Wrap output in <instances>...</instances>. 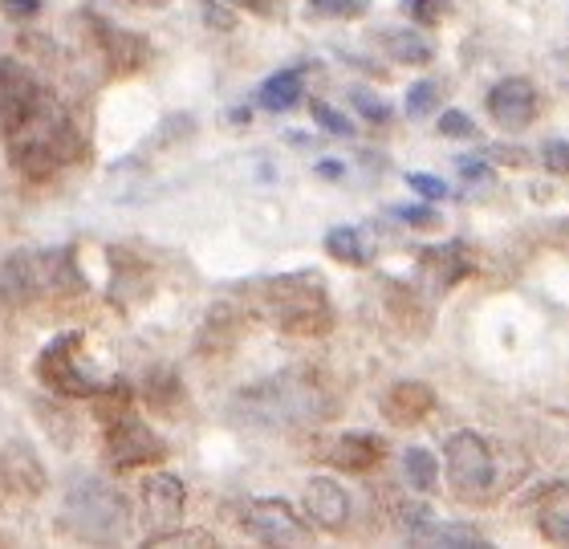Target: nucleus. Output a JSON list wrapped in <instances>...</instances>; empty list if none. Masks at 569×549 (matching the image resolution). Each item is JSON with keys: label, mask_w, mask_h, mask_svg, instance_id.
Listing matches in <instances>:
<instances>
[{"label": "nucleus", "mask_w": 569, "mask_h": 549, "mask_svg": "<svg viewBox=\"0 0 569 549\" xmlns=\"http://www.w3.org/2000/svg\"><path fill=\"white\" fill-rule=\"evenodd\" d=\"M9 143L12 168L21 171L29 183L53 180L70 159H78L86 151V134L73 122V114L66 110L58 94H46V102L29 114L21 131L4 139Z\"/></svg>", "instance_id": "1"}, {"label": "nucleus", "mask_w": 569, "mask_h": 549, "mask_svg": "<svg viewBox=\"0 0 569 549\" xmlns=\"http://www.w3.org/2000/svg\"><path fill=\"white\" fill-rule=\"evenodd\" d=\"M147 546H216L212 533H203V529H163V533H151V541Z\"/></svg>", "instance_id": "29"}, {"label": "nucleus", "mask_w": 569, "mask_h": 549, "mask_svg": "<svg viewBox=\"0 0 569 549\" xmlns=\"http://www.w3.org/2000/svg\"><path fill=\"white\" fill-rule=\"evenodd\" d=\"M122 411H131V382H102V391L94 395V416L107 423V419L122 416Z\"/></svg>", "instance_id": "26"}, {"label": "nucleus", "mask_w": 569, "mask_h": 549, "mask_svg": "<svg viewBox=\"0 0 569 549\" xmlns=\"http://www.w3.org/2000/svg\"><path fill=\"white\" fill-rule=\"evenodd\" d=\"M183 513V480L171 477V472H159L142 485V517L154 533L171 529Z\"/></svg>", "instance_id": "14"}, {"label": "nucleus", "mask_w": 569, "mask_h": 549, "mask_svg": "<svg viewBox=\"0 0 569 549\" xmlns=\"http://www.w3.org/2000/svg\"><path fill=\"white\" fill-rule=\"evenodd\" d=\"M179 399H183V382H179L176 370H151L147 382H142V403L151 411H176Z\"/></svg>", "instance_id": "22"}, {"label": "nucleus", "mask_w": 569, "mask_h": 549, "mask_svg": "<svg viewBox=\"0 0 569 549\" xmlns=\"http://www.w3.org/2000/svg\"><path fill=\"white\" fill-rule=\"evenodd\" d=\"M387 456V443L370 431H346L326 448V465L338 468V472H370L375 465H382Z\"/></svg>", "instance_id": "15"}, {"label": "nucleus", "mask_w": 569, "mask_h": 549, "mask_svg": "<svg viewBox=\"0 0 569 549\" xmlns=\"http://www.w3.org/2000/svg\"><path fill=\"white\" fill-rule=\"evenodd\" d=\"M0 477L21 497H37V492L46 489V468H41V460L24 443H12L9 452L0 456Z\"/></svg>", "instance_id": "18"}, {"label": "nucleus", "mask_w": 569, "mask_h": 549, "mask_svg": "<svg viewBox=\"0 0 569 549\" xmlns=\"http://www.w3.org/2000/svg\"><path fill=\"white\" fill-rule=\"evenodd\" d=\"M382 46L391 58H399L403 66H427V61L436 58V49L427 41L423 33H411V29H399V33H387L382 37Z\"/></svg>", "instance_id": "23"}, {"label": "nucleus", "mask_w": 569, "mask_h": 549, "mask_svg": "<svg viewBox=\"0 0 569 549\" xmlns=\"http://www.w3.org/2000/svg\"><path fill=\"white\" fill-rule=\"evenodd\" d=\"M301 505H306V513L313 526H321L326 533H342L350 526V492L330 477H313L301 492Z\"/></svg>", "instance_id": "12"}, {"label": "nucleus", "mask_w": 569, "mask_h": 549, "mask_svg": "<svg viewBox=\"0 0 569 549\" xmlns=\"http://www.w3.org/2000/svg\"><path fill=\"white\" fill-rule=\"evenodd\" d=\"M131 4H139V9H163V4H171V0H131Z\"/></svg>", "instance_id": "42"}, {"label": "nucleus", "mask_w": 569, "mask_h": 549, "mask_svg": "<svg viewBox=\"0 0 569 549\" xmlns=\"http://www.w3.org/2000/svg\"><path fill=\"white\" fill-rule=\"evenodd\" d=\"M456 168H460L463 180H488V176H492V163H488L485 156H480V159L460 156V163H456Z\"/></svg>", "instance_id": "36"}, {"label": "nucleus", "mask_w": 569, "mask_h": 549, "mask_svg": "<svg viewBox=\"0 0 569 549\" xmlns=\"http://www.w3.org/2000/svg\"><path fill=\"white\" fill-rule=\"evenodd\" d=\"M301 90H306V73L301 70L269 73L261 90H257V107L269 110V114H284V110H293L301 102Z\"/></svg>", "instance_id": "20"}, {"label": "nucleus", "mask_w": 569, "mask_h": 549, "mask_svg": "<svg viewBox=\"0 0 569 549\" xmlns=\"http://www.w3.org/2000/svg\"><path fill=\"white\" fill-rule=\"evenodd\" d=\"M224 4H240V9L257 12V17H273V12H277L273 0H224Z\"/></svg>", "instance_id": "39"}, {"label": "nucleus", "mask_w": 569, "mask_h": 549, "mask_svg": "<svg viewBox=\"0 0 569 549\" xmlns=\"http://www.w3.org/2000/svg\"><path fill=\"white\" fill-rule=\"evenodd\" d=\"M431 407H436V391L427 387V382H395L391 391L382 395V416L391 419V423H399V428H411V423H419V419L431 416Z\"/></svg>", "instance_id": "16"}, {"label": "nucleus", "mask_w": 569, "mask_h": 549, "mask_svg": "<svg viewBox=\"0 0 569 549\" xmlns=\"http://www.w3.org/2000/svg\"><path fill=\"white\" fill-rule=\"evenodd\" d=\"M350 102H355L358 114L367 122H375V127H387V122H391V107H387L382 98L370 94V90H350Z\"/></svg>", "instance_id": "30"}, {"label": "nucleus", "mask_w": 569, "mask_h": 549, "mask_svg": "<svg viewBox=\"0 0 569 549\" xmlns=\"http://www.w3.org/2000/svg\"><path fill=\"white\" fill-rule=\"evenodd\" d=\"M407 183H411L423 200H448V196H451L448 183L439 180V176H423V171H411V176H407Z\"/></svg>", "instance_id": "34"}, {"label": "nucleus", "mask_w": 569, "mask_h": 549, "mask_svg": "<svg viewBox=\"0 0 569 549\" xmlns=\"http://www.w3.org/2000/svg\"><path fill=\"white\" fill-rule=\"evenodd\" d=\"M326 252L338 257L342 264H367L370 261L367 237H362L358 228H330V232H326Z\"/></svg>", "instance_id": "24"}, {"label": "nucleus", "mask_w": 569, "mask_h": 549, "mask_svg": "<svg viewBox=\"0 0 569 549\" xmlns=\"http://www.w3.org/2000/svg\"><path fill=\"white\" fill-rule=\"evenodd\" d=\"M78 350H82V330H70L37 355V379L46 382L49 391H58L61 399H94L102 391V382L78 362Z\"/></svg>", "instance_id": "6"}, {"label": "nucleus", "mask_w": 569, "mask_h": 549, "mask_svg": "<svg viewBox=\"0 0 569 549\" xmlns=\"http://www.w3.org/2000/svg\"><path fill=\"white\" fill-rule=\"evenodd\" d=\"M46 94L49 90L37 82L29 66L17 58H0V139L21 131L29 114L46 102Z\"/></svg>", "instance_id": "8"}, {"label": "nucleus", "mask_w": 569, "mask_h": 549, "mask_svg": "<svg viewBox=\"0 0 569 549\" xmlns=\"http://www.w3.org/2000/svg\"><path fill=\"white\" fill-rule=\"evenodd\" d=\"M537 110H541V98H537L529 78H500V82L488 90V114H492L505 131L533 127Z\"/></svg>", "instance_id": "11"}, {"label": "nucleus", "mask_w": 569, "mask_h": 549, "mask_svg": "<svg viewBox=\"0 0 569 549\" xmlns=\"http://www.w3.org/2000/svg\"><path fill=\"white\" fill-rule=\"evenodd\" d=\"M419 281L431 286V293H448L451 286H460L463 277L472 273V261H468V249L463 244H439V249H423L419 252Z\"/></svg>", "instance_id": "13"}, {"label": "nucleus", "mask_w": 569, "mask_h": 549, "mask_svg": "<svg viewBox=\"0 0 569 549\" xmlns=\"http://www.w3.org/2000/svg\"><path fill=\"white\" fill-rule=\"evenodd\" d=\"M102 456H107V465L114 468V472H134V468L159 465L167 456V448L134 411H122V416L107 419Z\"/></svg>", "instance_id": "7"}, {"label": "nucleus", "mask_w": 569, "mask_h": 549, "mask_svg": "<svg viewBox=\"0 0 569 549\" xmlns=\"http://www.w3.org/2000/svg\"><path fill=\"white\" fill-rule=\"evenodd\" d=\"M208 21H212V29H232L237 17H232V12H220L216 4H208Z\"/></svg>", "instance_id": "41"}, {"label": "nucleus", "mask_w": 569, "mask_h": 549, "mask_svg": "<svg viewBox=\"0 0 569 549\" xmlns=\"http://www.w3.org/2000/svg\"><path fill=\"white\" fill-rule=\"evenodd\" d=\"M403 12L416 24H439V21H448L451 0H403Z\"/></svg>", "instance_id": "28"}, {"label": "nucleus", "mask_w": 569, "mask_h": 549, "mask_svg": "<svg viewBox=\"0 0 569 549\" xmlns=\"http://www.w3.org/2000/svg\"><path fill=\"white\" fill-rule=\"evenodd\" d=\"M541 163H546L553 176H569V139H549L541 147Z\"/></svg>", "instance_id": "33"}, {"label": "nucleus", "mask_w": 569, "mask_h": 549, "mask_svg": "<svg viewBox=\"0 0 569 549\" xmlns=\"http://www.w3.org/2000/svg\"><path fill=\"white\" fill-rule=\"evenodd\" d=\"M244 529H249V538H257L261 546H277V549H289V546H313V529L293 513V505L277 501H252L244 509Z\"/></svg>", "instance_id": "9"}, {"label": "nucleus", "mask_w": 569, "mask_h": 549, "mask_svg": "<svg viewBox=\"0 0 569 549\" xmlns=\"http://www.w3.org/2000/svg\"><path fill=\"white\" fill-rule=\"evenodd\" d=\"M403 477L411 489L419 492H431L436 489V480H439V460L427 448H407L403 452Z\"/></svg>", "instance_id": "25"}, {"label": "nucleus", "mask_w": 569, "mask_h": 549, "mask_svg": "<svg viewBox=\"0 0 569 549\" xmlns=\"http://www.w3.org/2000/svg\"><path fill=\"white\" fill-rule=\"evenodd\" d=\"M61 526L82 541H122L127 529H131V513H127V501L110 485L78 480L70 497H66Z\"/></svg>", "instance_id": "4"}, {"label": "nucleus", "mask_w": 569, "mask_h": 549, "mask_svg": "<svg viewBox=\"0 0 569 549\" xmlns=\"http://www.w3.org/2000/svg\"><path fill=\"white\" fill-rule=\"evenodd\" d=\"M127 289H139V298L151 293V269L127 249H110V301L119 306Z\"/></svg>", "instance_id": "19"}, {"label": "nucleus", "mask_w": 569, "mask_h": 549, "mask_svg": "<svg viewBox=\"0 0 569 549\" xmlns=\"http://www.w3.org/2000/svg\"><path fill=\"white\" fill-rule=\"evenodd\" d=\"M443 460H448V489L463 505H488L497 492V465H492V448L480 440L476 431H456L443 443Z\"/></svg>", "instance_id": "5"}, {"label": "nucleus", "mask_w": 569, "mask_h": 549, "mask_svg": "<svg viewBox=\"0 0 569 549\" xmlns=\"http://www.w3.org/2000/svg\"><path fill=\"white\" fill-rule=\"evenodd\" d=\"M537 526L549 541H569V480H558L541 492L537 505Z\"/></svg>", "instance_id": "21"}, {"label": "nucleus", "mask_w": 569, "mask_h": 549, "mask_svg": "<svg viewBox=\"0 0 569 549\" xmlns=\"http://www.w3.org/2000/svg\"><path fill=\"white\" fill-rule=\"evenodd\" d=\"M439 107V86L436 82H416L407 90V119H423Z\"/></svg>", "instance_id": "27"}, {"label": "nucleus", "mask_w": 569, "mask_h": 549, "mask_svg": "<svg viewBox=\"0 0 569 549\" xmlns=\"http://www.w3.org/2000/svg\"><path fill=\"white\" fill-rule=\"evenodd\" d=\"M313 171H318L321 180H342V176H346V168L338 163V159H321V163Z\"/></svg>", "instance_id": "40"}, {"label": "nucleus", "mask_w": 569, "mask_h": 549, "mask_svg": "<svg viewBox=\"0 0 569 549\" xmlns=\"http://www.w3.org/2000/svg\"><path fill=\"white\" fill-rule=\"evenodd\" d=\"M313 9H318V12H333V17H346V12H362V9H367V0H313Z\"/></svg>", "instance_id": "37"}, {"label": "nucleus", "mask_w": 569, "mask_h": 549, "mask_svg": "<svg viewBox=\"0 0 569 549\" xmlns=\"http://www.w3.org/2000/svg\"><path fill=\"white\" fill-rule=\"evenodd\" d=\"M439 134L443 139H476V122L463 110H443L439 114Z\"/></svg>", "instance_id": "32"}, {"label": "nucleus", "mask_w": 569, "mask_h": 549, "mask_svg": "<svg viewBox=\"0 0 569 549\" xmlns=\"http://www.w3.org/2000/svg\"><path fill=\"white\" fill-rule=\"evenodd\" d=\"M0 9L9 12V17H17V21H24V17L41 12V0H0Z\"/></svg>", "instance_id": "38"}, {"label": "nucleus", "mask_w": 569, "mask_h": 549, "mask_svg": "<svg viewBox=\"0 0 569 549\" xmlns=\"http://www.w3.org/2000/svg\"><path fill=\"white\" fill-rule=\"evenodd\" d=\"M313 119H318L321 131L333 134V139H355V122L346 119V114H338L333 107H326V102H313Z\"/></svg>", "instance_id": "31"}, {"label": "nucleus", "mask_w": 569, "mask_h": 549, "mask_svg": "<svg viewBox=\"0 0 569 549\" xmlns=\"http://www.w3.org/2000/svg\"><path fill=\"white\" fill-rule=\"evenodd\" d=\"M261 310L269 313V322L284 335L297 338H321L330 330V298L313 273L297 277H273L261 286Z\"/></svg>", "instance_id": "2"}, {"label": "nucleus", "mask_w": 569, "mask_h": 549, "mask_svg": "<svg viewBox=\"0 0 569 549\" xmlns=\"http://www.w3.org/2000/svg\"><path fill=\"white\" fill-rule=\"evenodd\" d=\"M90 33H94V46L107 58L110 73H134L151 58L147 37L131 33V29H122V24L107 21V17H90Z\"/></svg>", "instance_id": "10"}, {"label": "nucleus", "mask_w": 569, "mask_h": 549, "mask_svg": "<svg viewBox=\"0 0 569 549\" xmlns=\"http://www.w3.org/2000/svg\"><path fill=\"white\" fill-rule=\"evenodd\" d=\"M411 541L416 546H439V549H480L488 546L485 533L476 526H463V521H436V517H423L411 526Z\"/></svg>", "instance_id": "17"}, {"label": "nucleus", "mask_w": 569, "mask_h": 549, "mask_svg": "<svg viewBox=\"0 0 569 549\" xmlns=\"http://www.w3.org/2000/svg\"><path fill=\"white\" fill-rule=\"evenodd\" d=\"M395 216L403 220V224L411 228H436L443 216L436 212V208H427V203H411V208H395Z\"/></svg>", "instance_id": "35"}, {"label": "nucleus", "mask_w": 569, "mask_h": 549, "mask_svg": "<svg viewBox=\"0 0 569 549\" xmlns=\"http://www.w3.org/2000/svg\"><path fill=\"white\" fill-rule=\"evenodd\" d=\"M86 281L78 273L73 249H41V252H17L4 264V293L12 301H46L78 293Z\"/></svg>", "instance_id": "3"}]
</instances>
